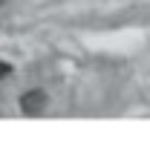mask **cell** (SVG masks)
<instances>
[{"mask_svg": "<svg viewBox=\"0 0 150 144\" xmlns=\"http://www.w3.org/2000/svg\"><path fill=\"white\" fill-rule=\"evenodd\" d=\"M3 3H6V0H0V6H3Z\"/></svg>", "mask_w": 150, "mask_h": 144, "instance_id": "cell-3", "label": "cell"}, {"mask_svg": "<svg viewBox=\"0 0 150 144\" xmlns=\"http://www.w3.org/2000/svg\"><path fill=\"white\" fill-rule=\"evenodd\" d=\"M20 109H23V115H40V112L46 109V92H43V90L23 92V98H20Z\"/></svg>", "mask_w": 150, "mask_h": 144, "instance_id": "cell-1", "label": "cell"}, {"mask_svg": "<svg viewBox=\"0 0 150 144\" xmlns=\"http://www.w3.org/2000/svg\"><path fill=\"white\" fill-rule=\"evenodd\" d=\"M6 75H12V64L0 61V78H6Z\"/></svg>", "mask_w": 150, "mask_h": 144, "instance_id": "cell-2", "label": "cell"}]
</instances>
